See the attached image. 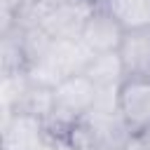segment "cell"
Wrapping results in <instances>:
<instances>
[{
  "label": "cell",
  "mask_w": 150,
  "mask_h": 150,
  "mask_svg": "<svg viewBox=\"0 0 150 150\" xmlns=\"http://www.w3.org/2000/svg\"><path fill=\"white\" fill-rule=\"evenodd\" d=\"M129 129L120 112H87L73 122L66 143L73 150H124Z\"/></svg>",
  "instance_id": "cell-1"
},
{
  "label": "cell",
  "mask_w": 150,
  "mask_h": 150,
  "mask_svg": "<svg viewBox=\"0 0 150 150\" xmlns=\"http://www.w3.org/2000/svg\"><path fill=\"white\" fill-rule=\"evenodd\" d=\"M91 56L94 54L82 45V40H54L49 52L42 56V61L28 70V77L35 84H45L54 89L59 82L73 75H82Z\"/></svg>",
  "instance_id": "cell-2"
},
{
  "label": "cell",
  "mask_w": 150,
  "mask_h": 150,
  "mask_svg": "<svg viewBox=\"0 0 150 150\" xmlns=\"http://www.w3.org/2000/svg\"><path fill=\"white\" fill-rule=\"evenodd\" d=\"M94 9L96 7H91L84 0H66L42 12L40 28L52 40H80V33Z\"/></svg>",
  "instance_id": "cell-3"
},
{
  "label": "cell",
  "mask_w": 150,
  "mask_h": 150,
  "mask_svg": "<svg viewBox=\"0 0 150 150\" xmlns=\"http://www.w3.org/2000/svg\"><path fill=\"white\" fill-rule=\"evenodd\" d=\"M117 112L129 131L150 127V77L124 80L117 91Z\"/></svg>",
  "instance_id": "cell-4"
},
{
  "label": "cell",
  "mask_w": 150,
  "mask_h": 150,
  "mask_svg": "<svg viewBox=\"0 0 150 150\" xmlns=\"http://www.w3.org/2000/svg\"><path fill=\"white\" fill-rule=\"evenodd\" d=\"M122 38H124V28L108 14L105 7H96V9L89 14V19H87V23H84V28H82V33H80L82 45H84L91 54L117 52Z\"/></svg>",
  "instance_id": "cell-5"
},
{
  "label": "cell",
  "mask_w": 150,
  "mask_h": 150,
  "mask_svg": "<svg viewBox=\"0 0 150 150\" xmlns=\"http://www.w3.org/2000/svg\"><path fill=\"white\" fill-rule=\"evenodd\" d=\"M117 56L124 68L127 80L150 77V30H129L124 33Z\"/></svg>",
  "instance_id": "cell-6"
},
{
  "label": "cell",
  "mask_w": 150,
  "mask_h": 150,
  "mask_svg": "<svg viewBox=\"0 0 150 150\" xmlns=\"http://www.w3.org/2000/svg\"><path fill=\"white\" fill-rule=\"evenodd\" d=\"M82 75H84V77H87L98 91H117L120 84L127 80L117 52L94 54L91 61L87 63V68H84Z\"/></svg>",
  "instance_id": "cell-7"
},
{
  "label": "cell",
  "mask_w": 150,
  "mask_h": 150,
  "mask_svg": "<svg viewBox=\"0 0 150 150\" xmlns=\"http://www.w3.org/2000/svg\"><path fill=\"white\" fill-rule=\"evenodd\" d=\"M108 14L129 30H150V0H105Z\"/></svg>",
  "instance_id": "cell-8"
},
{
  "label": "cell",
  "mask_w": 150,
  "mask_h": 150,
  "mask_svg": "<svg viewBox=\"0 0 150 150\" xmlns=\"http://www.w3.org/2000/svg\"><path fill=\"white\" fill-rule=\"evenodd\" d=\"M30 84L28 73H14V75H2V84H0V110L2 117L12 115L19 105V101L23 98L26 89Z\"/></svg>",
  "instance_id": "cell-9"
},
{
  "label": "cell",
  "mask_w": 150,
  "mask_h": 150,
  "mask_svg": "<svg viewBox=\"0 0 150 150\" xmlns=\"http://www.w3.org/2000/svg\"><path fill=\"white\" fill-rule=\"evenodd\" d=\"M124 150H150V127L141 131H131Z\"/></svg>",
  "instance_id": "cell-10"
},
{
  "label": "cell",
  "mask_w": 150,
  "mask_h": 150,
  "mask_svg": "<svg viewBox=\"0 0 150 150\" xmlns=\"http://www.w3.org/2000/svg\"><path fill=\"white\" fill-rule=\"evenodd\" d=\"M84 2H89L91 7H103L105 5V0H84Z\"/></svg>",
  "instance_id": "cell-11"
}]
</instances>
